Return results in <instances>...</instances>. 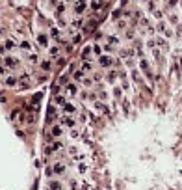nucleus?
<instances>
[{"instance_id": "f257e3e1", "label": "nucleus", "mask_w": 182, "mask_h": 190, "mask_svg": "<svg viewBox=\"0 0 182 190\" xmlns=\"http://www.w3.org/2000/svg\"><path fill=\"white\" fill-rule=\"evenodd\" d=\"M179 67L182 69V58H179Z\"/></svg>"}]
</instances>
